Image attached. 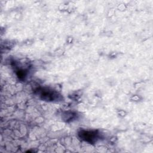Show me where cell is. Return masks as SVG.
Segmentation results:
<instances>
[{
    "label": "cell",
    "mask_w": 153,
    "mask_h": 153,
    "mask_svg": "<svg viewBox=\"0 0 153 153\" xmlns=\"http://www.w3.org/2000/svg\"><path fill=\"white\" fill-rule=\"evenodd\" d=\"M83 134H84V136L83 138H84V139H86V140H88V139H93L94 138V135L92 134V132H84V133H83Z\"/></svg>",
    "instance_id": "cell-1"
}]
</instances>
